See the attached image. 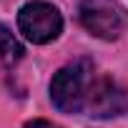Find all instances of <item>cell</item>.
I'll return each instance as SVG.
<instances>
[{"label":"cell","mask_w":128,"mask_h":128,"mask_svg":"<svg viewBox=\"0 0 128 128\" xmlns=\"http://www.w3.org/2000/svg\"><path fill=\"white\" fill-rule=\"evenodd\" d=\"M96 68L90 60H76L63 66L53 78H50V100L60 113H88L90 93L96 86Z\"/></svg>","instance_id":"6da1fadb"},{"label":"cell","mask_w":128,"mask_h":128,"mask_svg":"<svg viewBox=\"0 0 128 128\" xmlns=\"http://www.w3.org/2000/svg\"><path fill=\"white\" fill-rule=\"evenodd\" d=\"M18 30L33 45H45L58 40L63 33V15L53 3L30 0L18 10Z\"/></svg>","instance_id":"7a4b0ae2"},{"label":"cell","mask_w":128,"mask_h":128,"mask_svg":"<svg viewBox=\"0 0 128 128\" xmlns=\"http://www.w3.org/2000/svg\"><path fill=\"white\" fill-rule=\"evenodd\" d=\"M78 18L80 25L100 40H116L126 28V13L118 0H80Z\"/></svg>","instance_id":"3957f363"},{"label":"cell","mask_w":128,"mask_h":128,"mask_svg":"<svg viewBox=\"0 0 128 128\" xmlns=\"http://www.w3.org/2000/svg\"><path fill=\"white\" fill-rule=\"evenodd\" d=\"M23 53L25 50H23L20 40L13 35V30L0 23V60H3L5 66H13V63H18L23 58Z\"/></svg>","instance_id":"277c9868"},{"label":"cell","mask_w":128,"mask_h":128,"mask_svg":"<svg viewBox=\"0 0 128 128\" xmlns=\"http://www.w3.org/2000/svg\"><path fill=\"white\" fill-rule=\"evenodd\" d=\"M23 128H60V126H55L53 120H45V118H35V120H28Z\"/></svg>","instance_id":"5b68a950"}]
</instances>
